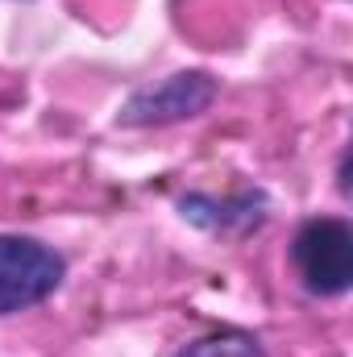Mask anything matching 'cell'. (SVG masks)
Returning <instances> with one entry per match:
<instances>
[{
  "label": "cell",
  "mask_w": 353,
  "mask_h": 357,
  "mask_svg": "<svg viewBox=\"0 0 353 357\" xmlns=\"http://www.w3.org/2000/svg\"><path fill=\"white\" fill-rule=\"evenodd\" d=\"M67 262L54 245L21 233H0V316L25 312L59 291Z\"/></svg>",
  "instance_id": "obj_1"
},
{
  "label": "cell",
  "mask_w": 353,
  "mask_h": 357,
  "mask_svg": "<svg viewBox=\"0 0 353 357\" xmlns=\"http://www.w3.org/2000/svg\"><path fill=\"white\" fill-rule=\"evenodd\" d=\"M291 262L312 295H345L353 282V229L341 216L308 220L291 241Z\"/></svg>",
  "instance_id": "obj_2"
},
{
  "label": "cell",
  "mask_w": 353,
  "mask_h": 357,
  "mask_svg": "<svg viewBox=\"0 0 353 357\" xmlns=\"http://www.w3.org/2000/svg\"><path fill=\"white\" fill-rule=\"evenodd\" d=\"M216 100V79L208 71H179L154 88H142L121 108V125H175L200 116Z\"/></svg>",
  "instance_id": "obj_3"
},
{
  "label": "cell",
  "mask_w": 353,
  "mask_h": 357,
  "mask_svg": "<svg viewBox=\"0 0 353 357\" xmlns=\"http://www.w3.org/2000/svg\"><path fill=\"white\" fill-rule=\"evenodd\" d=\"M183 216H195V212H216L208 220H200L204 229H220V233H250L266 220V199L258 191H237L233 199H212V195H183L179 199Z\"/></svg>",
  "instance_id": "obj_4"
},
{
  "label": "cell",
  "mask_w": 353,
  "mask_h": 357,
  "mask_svg": "<svg viewBox=\"0 0 353 357\" xmlns=\"http://www.w3.org/2000/svg\"><path fill=\"white\" fill-rule=\"evenodd\" d=\"M183 357H266V354L254 337H246V333H225V337L195 341L191 349H183Z\"/></svg>",
  "instance_id": "obj_5"
}]
</instances>
